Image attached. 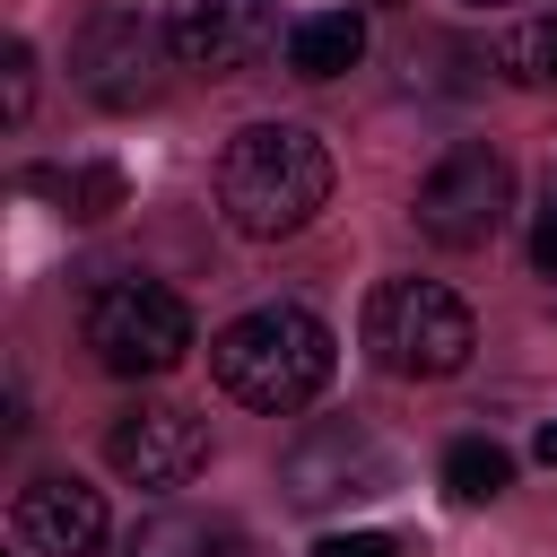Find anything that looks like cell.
I'll use <instances>...</instances> for the list:
<instances>
[{"label": "cell", "mask_w": 557, "mask_h": 557, "mask_svg": "<svg viewBox=\"0 0 557 557\" xmlns=\"http://www.w3.org/2000/svg\"><path fill=\"white\" fill-rule=\"evenodd\" d=\"M540 461H548V470H557V418H548V426H540Z\"/></svg>", "instance_id": "obj_19"}, {"label": "cell", "mask_w": 557, "mask_h": 557, "mask_svg": "<svg viewBox=\"0 0 557 557\" xmlns=\"http://www.w3.org/2000/svg\"><path fill=\"white\" fill-rule=\"evenodd\" d=\"M278 487H287V505L331 513V505L383 496V487H392V453H383L366 426H313V435L278 461Z\"/></svg>", "instance_id": "obj_8"}, {"label": "cell", "mask_w": 557, "mask_h": 557, "mask_svg": "<svg viewBox=\"0 0 557 557\" xmlns=\"http://www.w3.org/2000/svg\"><path fill=\"white\" fill-rule=\"evenodd\" d=\"M505 209H513V165H505L496 148H453V157L426 165L409 218H418L426 244H444V252H479V244L505 226Z\"/></svg>", "instance_id": "obj_5"}, {"label": "cell", "mask_w": 557, "mask_h": 557, "mask_svg": "<svg viewBox=\"0 0 557 557\" xmlns=\"http://www.w3.org/2000/svg\"><path fill=\"white\" fill-rule=\"evenodd\" d=\"M165 52H174V44H165V35H157L139 9H104V17H87V26H78L70 70H78V87H87L96 104L131 113V104H148V96H157Z\"/></svg>", "instance_id": "obj_7"}, {"label": "cell", "mask_w": 557, "mask_h": 557, "mask_svg": "<svg viewBox=\"0 0 557 557\" xmlns=\"http://www.w3.org/2000/svg\"><path fill=\"white\" fill-rule=\"evenodd\" d=\"M218 209L252 244H278V235L313 226L331 209V148L305 122H252V131H235L226 157H218Z\"/></svg>", "instance_id": "obj_1"}, {"label": "cell", "mask_w": 557, "mask_h": 557, "mask_svg": "<svg viewBox=\"0 0 557 557\" xmlns=\"http://www.w3.org/2000/svg\"><path fill=\"white\" fill-rule=\"evenodd\" d=\"M487 70L505 87H557V17H513L487 44Z\"/></svg>", "instance_id": "obj_14"}, {"label": "cell", "mask_w": 557, "mask_h": 557, "mask_svg": "<svg viewBox=\"0 0 557 557\" xmlns=\"http://www.w3.org/2000/svg\"><path fill=\"white\" fill-rule=\"evenodd\" d=\"M470 348H479V322L444 278H383L366 296V357L383 374L435 383V374H461Z\"/></svg>", "instance_id": "obj_3"}, {"label": "cell", "mask_w": 557, "mask_h": 557, "mask_svg": "<svg viewBox=\"0 0 557 557\" xmlns=\"http://www.w3.org/2000/svg\"><path fill=\"white\" fill-rule=\"evenodd\" d=\"M505 479H513V461H505V444H487V435H461V444L444 453V487H453L461 505L505 496Z\"/></svg>", "instance_id": "obj_15"}, {"label": "cell", "mask_w": 557, "mask_h": 557, "mask_svg": "<svg viewBox=\"0 0 557 557\" xmlns=\"http://www.w3.org/2000/svg\"><path fill=\"white\" fill-rule=\"evenodd\" d=\"M165 44L183 70H209V78H235L252 70L270 44H278V9L270 0H183L165 17Z\"/></svg>", "instance_id": "obj_9"}, {"label": "cell", "mask_w": 557, "mask_h": 557, "mask_svg": "<svg viewBox=\"0 0 557 557\" xmlns=\"http://www.w3.org/2000/svg\"><path fill=\"white\" fill-rule=\"evenodd\" d=\"M531 261H540V270H557V209L540 218V244H531Z\"/></svg>", "instance_id": "obj_18"}, {"label": "cell", "mask_w": 557, "mask_h": 557, "mask_svg": "<svg viewBox=\"0 0 557 557\" xmlns=\"http://www.w3.org/2000/svg\"><path fill=\"white\" fill-rule=\"evenodd\" d=\"M0 78H9V122H26L35 113V52H26V35L0 44Z\"/></svg>", "instance_id": "obj_16"}, {"label": "cell", "mask_w": 557, "mask_h": 557, "mask_svg": "<svg viewBox=\"0 0 557 557\" xmlns=\"http://www.w3.org/2000/svg\"><path fill=\"white\" fill-rule=\"evenodd\" d=\"M35 200H61L70 218H113L122 209V174L113 165H26L17 174Z\"/></svg>", "instance_id": "obj_13"}, {"label": "cell", "mask_w": 557, "mask_h": 557, "mask_svg": "<svg viewBox=\"0 0 557 557\" xmlns=\"http://www.w3.org/2000/svg\"><path fill=\"white\" fill-rule=\"evenodd\" d=\"M122 557H244V531L200 505H157L148 522H131Z\"/></svg>", "instance_id": "obj_11"}, {"label": "cell", "mask_w": 557, "mask_h": 557, "mask_svg": "<svg viewBox=\"0 0 557 557\" xmlns=\"http://www.w3.org/2000/svg\"><path fill=\"white\" fill-rule=\"evenodd\" d=\"M87 348L104 374H174L191 357V305L165 278H113L87 296Z\"/></svg>", "instance_id": "obj_4"}, {"label": "cell", "mask_w": 557, "mask_h": 557, "mask_svg": "<svg viewBox=\"0 0 557 557\" xmlns=\"http://www.w3.org/2000/svg\"><path fill=\"white\" fill-rule=\"evenodd\" d=\"M17 548L26 557H96L104 548V496L70 470H44L17 487Z\"/></svg>", "instance_id": "obj_10"}, {"label": "cell", "mask_w": 557, "mask_h": 557, "mask_svg": "<svg viewBox=\"0 0 557 557\" xmlns=\"http://www.w3.org/2000/svg\"><path fill=\"white\" fill-rule=\"evenodd\" d=\"M357 52H366V17L357 9H313V17L287 26V70L296 78H339V70H357Z\"/></svg>", "instance_id": "obj_12"}, {"label": "cell", "mask_w": 557, "mask_h": 557, "mask_svg": "<svg viewBox=\"0 0 557 557\" xmlns=\"http://www.w3.org/2000/svg\"><path fill=\"white\" fill-rule=\"evenodd\" d=\"M461 9H522V0H461Z\"/></svg>", "instance_id": "obj_20"}, {"label": "cell", "mask_w": 557, "mask_h": 557, "mask_svg": "<svg viewBox=\"0 0 557 557\" xmlns=\"http://www.w3.org/2000/svg\"><path fill=\"white\" fill-rule=\"evenodd\" d=\"M209 374L244 400V409H305L322 383H331V322L305 313V305H252L235 313L218 339H209Z\"/></svg>", "instance_id": "obj_2"}, {"label": "cell", "mask_w": 557, "mask_h": 557, "mask_svg": "<svg viewBox=\"0 0 557 557\" xmlns=\"http://www.w3.org/2000/svg\"><path fill=\"white\" fill-rule=\"evenodd\" d=\"M313 557H409V540H392V531H331Z\"/></svg>", "instance_id": "obj_17"}, {"label": "cell", "mask_w": 557, "mask_h": 557, "mask_svg": "<svg viewBox=\"0 0 557 557\" xmlns=\"http://www.w3.org/2000/svg\"><path fill=\"white\" fill-rule=\"evenodd\" d=\"M104 461L131 487H183V479L209 470V418L183 409V400H131L104 426Z\"/></svg>", "instance_id": "obj_6"}]
</instances>
